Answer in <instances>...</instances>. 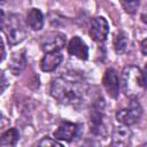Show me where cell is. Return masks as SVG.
Returning a JSON list of instances; mask_svg holds the SVG:
<instances>
[{
    "label": "cell",
    "instance_id": "cell-1",
    "mask_svg": "<svg viewBox=\"0 0 147 147\" xmlns=\"http://www.w3.org/2000/svg\"><path fill=\"white\" fill-rule=\"evenodd\" d=\"M87 92V80L77 71L63 72L53 79L49 86L51 95L62 105H79L84 101Z\"/></svg>",
    "mask_w": 147,
    "mask_h": 147
},
{
    "label": "cell",
    "instance_id": "cell-2",
    "mask_svg": "<svg viewBox=\"0 0 147 147\" xmlns=\"http://www.w3.org/2000/svg\"><path fill=\"white\" fill-rule=\"evenodd\" d=\"M121 85L126 96L130 99H139L146 91L144 71L136 65H129L124 68L122 72Z\"/></svg>",
    "mask_w": 147,
    "mask_h": 147
},
{
    "label": "cell",
    "instance_id": "cell-3",
    "mask_svg": "<svg viewBox=\"0 0 147 147\" xmlns=\"http://www.w3.org/2000/svg\"><path fill=\"white\" fill-rule=\"evenodd\" d=\"M2 30L5 32V36L7 37L9 45H16L24 40V38L26 37L25 24L23 23L21 16L17 14H10L5 20Z\"/></svg>",
    "mask_w": 147,
    "mask_h": 147
},
{
    "label": "cell",
    "instance_id": "cell-4",
    "mask_svg": "<svg viewBox=\"0 0 147 147\" xmlns=\"http://www.w3.org/2000/svg\"><path fill=\"white\" fill-rule=\"evenodd\" d=\"M103 107H105L103 99L99 98L94 102L93 110L91 111V115H90L91 132L98 137H101V138L107 137L109 133L108 122H107V117L103 113Z\"/></svg>",
    "mask_w": 147,
    "mask_h": 147
},
{
    "label": "cell",
    "instance_id": "cell-5",
    "mask_svg": "<svg viewBox=\"0 0 147 147\" xmlns=\"http://www.w3.org/2000/svg\"><path fill=\"white\" fill-rule=\"evenodd\" d=\"M142 115V107L138 99H131L130 103L125 108H121L116 111V119L123 125L130 126L136 124Z\"/></svg>",
    "mask_w": 147,
    "mask_h": 147
},
{
    "label": "cell",
    "instance_id": "cell-6",
    "mask_svg": "<svg viewBox=\"0 0 147 147\" xmlns=\"http://www.w3.org/2000/svg\"><path fill=\"white\" fill-rule=\"evenodd\" d=\"M109 33V25L105 17H94L90 24V36L96 42H103Z\"/></svg>",
    "mask_w": 147,
    "mask_h": 147
},
{
    "label": "cell",
    "instance_id": "cell-7",
    "mask_svg": "<svg viewBox=\"0 0 147 147\" xmlns=\"http://www.w3.org/2000/svg\"><path fill=\"white\" fill-rule=\"evenodd\" d=\"M80 125L76 123H70V122H63L61 123L57 129L54 131V138L56 140H62L70 142L75 138L78 137L80 132Z\"/></svg>",
    "mask_w": 147,
    "mask_h": 147
},
{
    "label": "cell",
    "instance_id": "cell-8",
    "mask_svg": "<svg viewBox=\"0 0 147 147\" xmlns=\"http://www.w3.org/2000/svg\"><path fill=\"white\" fill-rule=\"evenodd\" d=\"M102 84L106 88L108 95L113 99H116L119 93V78L117 71L113 68H108L102 77Z\"/></svg>",
    "mask_w": 147,
    "mask_h": 147
},
{
    "label": "cell",
    "instance_id": "cell-9",
    "mask_svg": "<svg viewBox=\"0 0 147 147\" xmlns=\"http://www.w3.org/2000/svg\"><path fill=\"white\" fill-rule=\"evenodd\" d=\"M65 41H67L65 34H63L61 32H55V33H52V34L47 36L40 42V47L45 53L60 52L64 47Z\"/></svg>",
    "mask_w": 147,
    "mask_h": 147
},
{
    "label": "cell",
    "instance_id": "cell-10",
    "mask_svg": "<svg viewBox=\"0 0 147 147\" xmlns=\"http://www.w3.org/2000/svg\"><path fill=\"white\" fill-rule=\"evenodd\" d=\"M68 53L72 56L78 57L79 60H86L88 57V48L86 44L78 36L72 37L71 40L69 41Z\"/></svg>",
    "mask_w": 147,
    "mask_h": 147
},
{
    "label": "cell",
    "instance_id": "cell-11",
    "mask_svg": "<svg viewBox=\"0 0 147 147\" xmlns=\"http://www.w3.org/2000/svg\"><path fill=\"white\" fill-rule=\"evenodd\" d=\"M62 59L63 56L60 52L46 53L40 61V69L45 72H52L60 65V63L62 62Z\"/></svg>",
    "mask_w": 147,
    "mask_h": 147
},
{
    "label": "cell",
    "instance_id": "cell-12",
    "mask_svg": "<svg viewBox=\"0 0 147 147\" xmlns=\"http://www.w3.org/2000/svg\"><path fill=\"white\" fill-rule=\"evenodd\" d=\"M132 132L126 125H121L113 131V145L114 146H127L130 145Z\"/></svg>",
    "mask_w": 147,
    "mask_h": 147
},
{
    "label": "cell",
    "instance_id": "cell-13",
    "mask_svg": "<svg viewBox=\"0 0 147 147\" xmlns=\"http://www.w3.org/2000/svg\"><path fill=\"white\" fill-rule=\"evenodd\" d=\"M26 23L32 30L39 31L44 25V16L41 11L37 8L30 9V11L26 15Z\"/></svg>",
    "mask_w": 147,
    "mask_h": 147
},
{
    "label": "cell",
    "instance_id": "cell-14",
    "mask_svg": "<svg viewBox=\"0 0 147 147\" xmlns=\"http://www.w3.org/2000/svg\"><path fill=\"white\" fill-rule=\"evenodd\" d=\"M26 61L23 53H15L13 54L10 62H9V69L14 75H20L22 70L25 68Z\"/></svg>",
    "mask_w": 147,
    "mask_h": 147
},
{
    "label": "cell",
    "instance_id": "cell-15",
    "mask_svg": "<svg viewBox=\"0 0 147 147\" xmlns=\"http://www.w3.org/2000/svg\"><path fill=\"white\" fill-rule=\"evenodd\" d=\"M20 133L15 127L7 129L0 136V146H15L18 141Z\"/></svg>",
    "mask_w": 147,
    "mask_h": 147
},
{
    "label": "cell",
    "instance_id": "cell-16",
    "mask_svg": "<svg viewBox=\"0 0 147 147\" xmlns=\"http://www.w3.org/2000/svg\"><path fill=\"white\" fill-rule=\"evenodd\" d=\"M129 45V39L125 32L119 31L116 33L115 38H114V49L117 54H123Z\"/></svg>",
    "mask_w": 147,
    "mask_h": 147
},
{
    "label": "cell",
    "instance_id": "cell-17",
    "mask_svg": "<svg viewBox=\"0 0 147 147\" xmlns=\"http://www.w3.org/2000/svg\"><path fill=\"white\" fill-rule=\"evenodd\" d=\"M119 1L124 10L129 14H136L140 6V0H119Z\"/></svg>",
    "mask_w": 147,
    "mask_h": 147
},
{
    "label": "cell",
    "instance_id": "cell-18",
    "mask_svg": "<svg viewBox=\"0 0 147 147\" xmlns=\"http://www.w3.org/2000/svg\"><path fill=\"white\" fill-rule=\"evenodd\" d=\"M38 146H62L61 142H59L56 139H52L49 137H44L39 142H38Z\"/></svg>",
    "mask_w": 147,
    "mask_h": 147
},
{
    "label": "cell",
    "instance_id": "cell-19",
    "mask_svg": "<svg viewBox=\"0 0 147 147\" xmlns=\"http://www.w3.org/2000/svg\"><path fill=\"white\" fill-rule=\"evenodd\" d=\"M7 87H8V80H7V77H6L5 72L0 69V94H2Z\"/></svg>",
    "mask_w": 147,
    "mask_h": 147
},
{
    "label": "cell",
    "instance_id": "cell-20",
    "mask_svg": "<svg viewBox=\"0 0 147 147\" xmlns=\"http://www.w3.org/2000/svg\"><path fill=\"white\" fill-rule=\"evenodd\" d=\"M5 55H6V52H5V46H3V41L2 39L0 38V62L5 59Z\"/></svg>",
    "mask_w": 147,
    "mask_h": 147
},
{
    "label": "cell",
    "instance_id": "cell-21",
    "mask_svg": "<svg viewBox=\"0 0 147 147\" xmlns=\"http://www.w3.org/2000/svg\"><path fill=\"white\" fill-rule=\"evenodd\" d=\"M5 20H6V17H5V13H3L2 9H0V30H2V28H3Z\"/></svg>",
    "mask_w": 147,
    "mask_h": 147
},
{
    "label": "cell",
    "instance_id": "cell-22",
    "mask_svg": "<svg viewBox=\"0 0 147 147\" xmlns=\"http://www.w3.org/2000/svg\"><path fill=\"white\" fill-rule=\"evenodd\" d=\"M147 45V39H144L142 41H141V53H142V55H146L147 54V49H146V46Z\"/></svg>",
    "mask_w": 147,
    "mask_h": 147
},
{
    "label": "cell",
    "instance_id": "cell-23",
    "mask_svg": "<svg viewBox=\"0 0 147 147\" xmlns=\"http://www.w3.org/2000/svg\"><path fill=\"white\" fill-rule=\"evenodd\" d=\"M6 118L0 114V130H2V127L6 125V121H5Z\"/></svg>",
    "mask_w": 147,
    "mask_h": 147
},
{
    "label": "cell",
    "instance_id": "cell-24",
    "mask_svg": "<svg viewBox=\"0 0 147 147\" xmlns=\"http://www.w3.org/2000/svg\"><path fill=\"white\" fill-rule=\"evenodd\" d=\"M7 1H8V0H0V6H1V5H5Z\"/></svg>",
    "mask_w": 147,
    "mask_h": 147
},
{
    "label": "cell",
    "instance_id": "cell-25",
    "mask_svg": "<svg viewBox=\"0 0 147 147\" xmlns=\"http://www.w3.org/2000/svg\"><path fill=\"white\" fill-rule=\"evenodd\" d=\"M141 18H142V22H144V23H146V20H145V14L141 16Z\"/></svg>",
    "mask_w": 147,
    "mask_h": 147
}]
</instances>
